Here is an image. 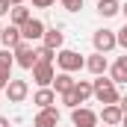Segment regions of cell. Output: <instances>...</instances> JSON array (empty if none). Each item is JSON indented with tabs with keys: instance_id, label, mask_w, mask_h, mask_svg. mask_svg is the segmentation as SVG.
Masks as SVG:
<instances>
[{
	"instance_id": "cell-13",
	"label": "cell",
	"mask_w": 127,
	"mask_h": 127,
	"mask_svg": "<svg viewBox=\"0 0 127 127\" xmlns=\"http://www.w3.org/2000/svg\"><path fill=\"white\" fill-rule=\"evenodd\" d=\"M109 77H112L115 86H118V83H127V53H124V56H118L115 62L109 65Z\"/></svg>"
},
{
	"instance_id": "cell-23",
	"label": "cell",
	"mask_w": 127,
	"mask_h": 127,
	"mask_svg": "<svg viewBox=\"0 0 127 127\" xmlns=\"http://www.w3.org/2000/svg\"><path fill=\"white\" fill-rule=\"evenodd\" d=\"M115 38H118V47H124V50H127V21H124V27L115 32Z\"/></svg>"
},
{
	"instance_id": "cell-7",
	"label": "cell",
	"mask_w": 127,
	"mask_h": 127,
	"mask_svg": "<svg viewBox=\"0 0 127 127\" xmlns=\"http://www.w3.org/2000/svg\"><path fill=\"white\" fill-rule=\"evenodd\" d=\"M97 112L95 109H89V106H77V109H71V124L74 127H97Z\"/></svg>"
},
{
	"instance_id": "cell-20",
	"label": "cell",
	"mask_w": 127,
	"mask_h": 127,
	"mask_svg": "<svg viewBox=\"0 0 127 127\" xmlns=\"http://www.w3.org/2000/svg\"><path fill=\"white\" fill-rule=\"evenodd\" d=\"M12 65H15V53L3 47V50H0V71H9V74H12Z\"/></svg>"
},
{
	"instance_id": "cell-22",
	"label": "cell",
	"mask_w": 127,
	"mask_h": 127,
	"mask_svg": "<svg viewBox=\"0 0 127 127\" xmlns=\"http://www.w3.org/2000/svg\"><path fill=\"white\" fill-rule=\"evenodd\" d=\"M59 100H62L68 109H77V106H80V97L74 95V89H71V92H65V95H59Z\"/></svg>"
},
{
	"instance_id": "cell-18",
	"label": "cell",
	"mask_w": 127,
	"mask_h": 127,
	"mask_svg": "<svg viewBox=\"0 0 127 127\" xmlns=\"http://www.w3.org/2000/svg\"><path fill=\"white\" fill-rule=\"evenodd\" d=\"M9 18H12V24H15V27H24V24L30 21L32 15H30V9H27V6L21 3V6H12V12H9Z\"/></svg>"
},
{
	"instance_id": "cell-26",
	"label": "cell",
	"mask_w": 127,
	"mask_h": 127,
	"mask_svg": "<svg viewBox=\"0 0 127 127\" xmlns=\"http://www.w3.org/2000/svg\"><path fill=\"white\" fill-rule=\"evenodd\" d=\"M9 80H12V74H9V71H0V89H6Z\"/></svg>"
},
{
	"instance_id": "cell-34",
	"label": "cell",
	"mask_w": 127,
	"mask_h": 127,
	"mask_svg": "<svg viewBox=\"0 0 127 127\" xmlns=\"http://www.w3.org/2000/svg\"><path fill=\"white\" fill-rule=\"evenodd\" d=\"M97 127H106V124H97Z\"/></svg>"
},
{
	"instance_id": "cell-28",
	"label": "cell",
	"mask_w": 127,
	"mask_h": 127,
	"mask_svg": "<svg viewBox=\"0 0 127 127\" xmlns=\"http://www.w3.org/2000/svg\"><path fill=\"white\" fill-rule=\"evenodd\" d=\"M118 106H121V112H124V115H127V95L121 97V100H118Z\"/></svg>"
},
{
	"instance_id": "cell-8",
	"label": "cell",
	"mask_w": 127,
	"mask_h": 127,
	"mask_svg": "<svg viewBox=\"0 0 127 127\" xmlns=\"http://www.w3.org/2000/svg\"><path fill=\"white\" fill-rule=\"evenodd\" d=\"M27 95H30V83L27 80H9V86H6L9 103H21V100H27Z\"/></svg>"
},
{
	"instance_id": "cell-29",
	"label": "cell",
	"mask_w": 127,
	"mask_h": 127,
	"mask_svg": "<svg viewBox=\"0 0 127 127\" xmlns=\"http://www.w3.org/2000/svg\"><path fill=\"white\" fill-rule=\"evenodd\" d=\"M0 127H12V124H9V118H6V115H0Z\"/></svg>"
},
{
	"instance_id": "cell-14",
	"label": "cell",
	"mask_w": 127,
	"mask_h": 127,
	"mask_svg": "<svg viewBox=\"0 0 127 127\" xmlns=\"http://www.w3.org/2000/svg\"><path fill=\"white\" fill-rule=\"evenodd\" d=\"M62 41H65V32L59 27H50V30L44 32V38H41V44L50 47V50H62Z\"/></svg>"
},
{
	"instance_id": "cell-17",
	"label": "cell",
	"mask_w": 127,
	"mask_h": 127,
	"mask_svg": "<svg viewBox=\"0 0 127 127\" xmlns=\"http://www.w3.org/2000/svg\"><path fill=\"white\" fill-rule=\"evenodd\" d=\"M121 12V3L118 0H97V15L100 18H115Z\"/></svg>"
},
{
	"instance_id": "cell-3",
	"label": "cell",
	"mask_w": 127,
	"mask_h": 127,
	"mask_svg": "<svg viewBox=\"0 0 127 127\" xmlns=\"http://www.w3.org/2000/svg\"><path fill=\"white\" fill-rule=\"evenodd\" d=\"M92 44H95V50H97V53H109V50H115V47H118L115 30H106V27L95 30V35H92Z\"/></svg>"
},
{
	"instance_id": "cell-19",
	"label": "cell",
	"mask_w": 127,
	"mask_h": 127,
	"mask_svg": "<svg viewBox=\"0 0 127 127\" xmlns=\"http://www.w3.org/2000/svg\"><path fill=\"white\" fill-rule=\"evenodd\" d=\"M74 95L80 97V103H86L89 97H95V92H92V80H77V86H74Z\"/></svg>"
},
{
	"instance_id": "cell-10",
	"label": "cell",
	"mask_w": 127,
	"mask_h": 127,
	"mask_svg": "<svg viewBox=\"0 0 127 127\" xmlns=\"http://www.w3.org/2000/svg\"><path fill=\"white\" fill-rule=\"evenodd\" d=\"M97 118H100L106 127H118L121 121H124V112H121V106H118V103H109V106H103V109H100V115H97Z\"/></svg>"
},
{
	"instance_id": "cell-33",
	"label": "cell",
	"mask_w": 127,
	"mask_h": 127,
	"mask_svg": "<svg viewBox=\"0 0 127 127\" xmlns=\"http://www.w3.org/2000/svg\"><path fill=\"white\" fill-rule=\"evenodd\" d=\"M0 35H3V24H0Z\"/></svg>"
},
{
	"instance_id": "cell-5",
	"label": "cell",
	"mask_w": 127,
	"mask_h": 127,
	"mask_svg": "<svg viewBox=\"0 0 127 127\" xmlns=\"http://www.w3.org/2000/svg\"><path fill=\"white\" fill-rule=\"evenodd\" d=\"M12 53H15V65H21V68H27V71H32V65L38 62V59H35V47H32L30 41H21Z\"/></svg>"
},
{
	"instance_id": "cell-4",
	"label": "cell",
	"mask_w": 127,
	"mask_h": 127,
	"mask_svg": "<svg viewBox=\"0 0 127 127\" xmlns=\"http://www.w3.org/2000/svg\"><path fill=\"white\" fill-rule=\"evenodd\" d=\"M53 77H56L53 62H35V65H32V83H35L38 89H47V86H53Z\"/></svg>"
},
{
	"instance_id": "cell-16",
	"label": "cell",
	"mask_w": 127,
	"mask_h": 127,
	"mask_svg": "<svg viewBox=\"0 0 127 127\" xmlns=\"http://www.w3.org/2000/svg\"><path fill=\"white\" fill-rule=\"evenodd\" d=\"M32 103L38 106V109H47V106H53L56 103V92L47 86V89H38L35 95H32Z\"/></svg>"
},
{
	"instance_id": "cell-15",
	"label": "cell",
	"mask_w": 127,
	"mask_h": 127,
	"mask_svg": "<svg viewBox=\"0 0 127 127\" xmlns=\"http://www.w3.org/2000/svg\"><path fill=\"white\" fill-rule=\"evenodd\" d=\"M74 86H77V80H74L71 74H65V71H59V74L53 77V86H50V89H53L56 95H65V92H71Z\"/></svg>"
},
{
	"instance_id": "cell-21",
	"label": "cell",
	"mask_w": 127,
	"mask_h": 127,
	"mask_svg": "<svg viewBox=\"0 0 127 127\" xmlns=\"http://www.w3.org/2000/svg\"><path fill=\"white\" fill-rule=\"evenodd\" d=\"M56 53H59V50H50V47H44V44H41V47H35V59H38V62H53V59H56Z\"/></svg>"
},
{
	"instance_id": "cell-6",
	"label": "cell",
	"mask_w": 127,
	"mask_h": 127,
	"mask_svg": "<svg viewBox=\"0 0 127 127\" xmlns=\"http://www.w3.org/2000/svg\"><path fill=\"white\" fill-rule=\"evenodd\" d=\"M44 32H47L44 21H41V18H30V21L21 27V38L32 44V41H41V38H44Z\"/></svg>"
},
{
	"instance_id": "cell-35",
	"label": "cell",
	"mask_w": 127,
	"mask_h": 127,
	"mask_svg": "<svg viewBox=\"0 0 127 127\" xmlns=\"http://www.w3.org/2000/svg\"><path fill=\"white\" fill-rule=\"evenodd\" d=\"M59 3H62V0H59Z\"/></svg>"
},
{
	"instance_id": "cell-12",
	"label": "cell",
	"mask_w": 127,
	"mask_h": 127,
	"mask_svg": "<svg viewBox=\"0 0 127 127\" xmlns=\"http://www.w3.org/2000/svg\"><path fill=\"white\" fill-rule=\"evenodd\" d=\"M86 68H89V71H92V74H95V77H100V74H106V71H109V59H106V53H92V56H89V59H86Z\"/></svg>"
},
{
	"instance_id": "cell-2",
	"label": "cell",
	"mask_w": 127,
	"mask_h": 127,
	"mask_svg": "<svg viewBox=\"0 0 127 127\" xmlns=\"http://www.w3.org/2000/svg\"><path fill=\"white\" fill-rule=\"evenodd\" d=\"M56 65H59V71H65V74H74V71H83V68H86V59H83L77 50L62 47V50L56 53Z\"/></svg>"
},
{
	"instance_id": "cell-31",
	"label": "cell",
	"mask_w": 127,
	"mask_h": 127,
	"mask_svg": "<svg viewBox=\"0 0 127 127\" xmlns=\"http://www.w3.org/2000/svg\"><path fill=\"white\" fill-rule=\"evenodd\" d=\"M121 12H124V21H127V3H124V6H121Z\"/></svg>"
},
{
	"instance_id": "cell-27",
	"label": "cell",
	"mask_w": 127,
	"mask_h": 127,
	"mask_svg": "<svg viewBox=\"0 0 127 127\" xmlns=\"http://www.w3.org/2000/svg\"><path fill=\"white\" fill-rule=\"evenodd\" d=\"M9 12H12V3H9V0H0V18L9 15Z\"/></svg>"
},
{
	"instance_id": "cell-24",
	"label": "cell",
	"mask_w": 127,
	"mask_h": 127,
	"mask_svg": "<svg viewBox=\"0 0 127 127\" xmlns=\"http://www.w3.org/2000/svg\"><path fill=\"white\" fill-rule=\"evenodd\" d=\"M62 6L68 12H80V9H83V0H62Z\"/></svg>"
},
{
	"instance_id": "cell-1",
	"label": "cell",
	"mask_w": 127,
	"mask_h": 127,
	"mask_svg": "<svg viewBox=\"0 0 127 127\" xmlns=\"http://www.w3.org/2000/svg\"><path fill=\"white\" fill-rule=\"evenodd\" d=\"M92 92H95V100H100L103 106H109V103H118L121 95H118V89H115V83H112V77H95L92 80Z\"/></svg>"
},
{
	"instance_id": "cell-32",
	"label": "cell",
	"mask_w": 127,
	"mask_h": 127,
	"mask_svg": "<svg viewBox=\"0 0 127 127\" xmlns=\"http://www.w3.org/2000/svg\"><path fill=\"white\" fill-rule=\"evenodd\" d=\"M121 124H124V127H127V115H124V121H121Z\"/></svg>"
},
{
	"instance_id": "cell-9",
	"label": "cell",
	"mask_w": 127,
	"mask_h": 127,
	"mask_svg": "<svg viewBox=\"0 0 127 127\" xmlns=\"http://www.w3.org/2000/svg\"><path fill=\"white\" fill-rule=\"evenodd\" d=\"M56 124H59V109H56V106L38 109L35 118H32V127H56Z\"/></svg>"
},
{
	"instance_id": "cell-25",
	"label": "cell",
	"mask_w": 127,
	"mask_h": 127,
	"mask_svg": "<svg viewBox=\"0 0 127 127\" xmlns=\"http://www.w3.org/2000/svg\"><path fill=\"white\" fill-rule=\"evenodd\" d=\"M30 3L35 6V9H50V6H53L56 0H30Z\"/></svg>"
},
{
	"instance_id": "cell-30",
	"label": "cell",
	"mask_w": 127,
	"mask_h": 127,
	"mask_svg": "<svg viewBox=\"0 0 127 127\" xmlns=\"http://www.w3.org/2000/svg\"><path fill=\"white\" fill-rule=\"evenodd\" d=\"M9 3H12V6H21V3H27V0H9Z\"/></svg>"
},
{
	"instance_id": "cell-11",
	"label": "cell",
	"mask_w": 127,
	"mask_h": 127,
	"mask_svg": "<svg viewBox=\"0 0 127 127\" xmlns=\"http://www.w3.org/2000/svg\"><path fill=\"white\" fill-rule=\"evenodd\" d=\"M21 41H24V38H21V27H15V24L3 27V35H0V44H3L6 50H15V47H18Z\"/></svg>"
}]
</instances>
